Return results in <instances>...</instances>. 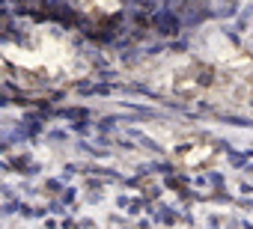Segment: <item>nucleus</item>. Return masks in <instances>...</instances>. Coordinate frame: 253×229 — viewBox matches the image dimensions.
Returning <instances> with one entry per match:
<instances>
[{
    "mask_svg": "<svg viewBox=\"0 0 253 229\" xmlns=\"http://www.w3.org/2000/svg\"><path fill=\"white\" fill-rule=\"evenodd\" d=\"M152 24H155V30L164 33V36H176V33H179V15H176L173 9H161V12H155Z\"/></svg>",
    "mask_w": 253,
    "mask_h": 229,
    "instance_id": "nucleus-1",
    "label": "nucleus"
},
{
    "mask_svg": "<svg viewBox=\"0 0 253 229\" xmlns=\"http://www.w3.org/2000/svg\"><path fill=\"white\" fill-rule=\"evenodd\" d=\"M158 217H161V223H173V217H176V214H173L170 208H161V214H158Z\"/></svg>",
    "mask_w": 253,
    "mask_h": 229,
    "instance_id": "nucleus-2",
    "label": "nucleus"
}]
</instances>
